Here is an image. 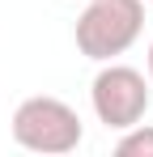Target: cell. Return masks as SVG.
Here are the masks:
<instances>
[{"mask_svg": "<svg viewBox=\"0 0 153 157\" xmlns=\"http://www.w3.org/2000/svg\"><path fill=\"white\" fill-rule=\"evenodd\" d=\"M145 30V0H89L76 17V51L94 64L119 59Z\"/></svg>", "mask_w": 153, "mask_h": 157, "instance_id": "1", "label": "cell"}, {"mask_svg": "<svg viewBox=\"0 0 153 157\" xmlns=\"http://www.w3.org/2000/svg\"><path fill=\"white\" fill-rule=\"evenodd\" d=\"M149 81H153V43H149Z\"/></svg>", "mask_w": 153, "mask_h": 157, "instance_id": "5", "label": "cell"}, {"mask_svg": "<svg viewBox=\"0 0 153 157\" xmlns=\"http://www.w3.org/2000/svg\"><path fill=\"white\" fill-rule=\"evenodd\" d=\"M115 153L119 157H153V123H132V128H124Z\"/></svg>", "mask_w": 153, "mask_h": 157, "instance_id": "4", "label": "cell"}, {"mask_svg": "<svg viewBox=\"0 0 153 157\" xmlns=\"http://www.w3.org/2000/svg\"><path fill=\"white\" fill-rule=\"evenodd\" d=\"M81 115L64 98L51 94H34L13 110V140L30 149V153H47V157H64L81 144Z\"/></svg>", "mask_w": 153, "mask_h": 157, "instance_id": "2", "label": "cell"}, {"mask_svg": "<svg viewBox=\"0 0 153 157\" xmlns=\"http://www.w3.org/2000/svg\"><path fill=\"white\" fill-rule=\"evenodd\" d=\"M149 4H153V0H149Z\"/></svg>", "mask_w": 153, "mask_h": 157, "instance_id": "6", "label": "cell"}, {"mask_svg": "<svg viewBox=\"0 0 153 157\" xmlns=\"http://www.w3.org/2000/svg\"><path fill=\"white\" fill-rule=\"evenodd\" d=\"M89 102H94L98 123L124 132V128L145 119V110L153 102V81H145V72L132 68V64L106 59L102 72L94 77V85H89Z\"/></svg>", "mask_w": 153, "mask_h": 157, "instance_id": "3", "label": "cell"}]
</instances>
